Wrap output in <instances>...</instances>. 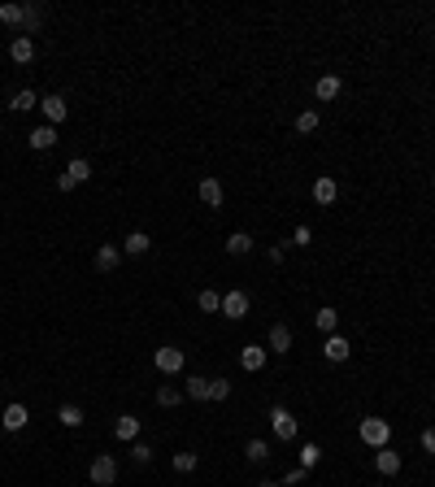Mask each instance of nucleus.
Wrapping results in <instances>:
<instances>
[{
	"mask_svg": "<svg viewBox=\"0 0 435 487\" xmlns=\"http://www.w3.org/2000/svg\"><path fill=\"white\" fill-rule=\"evenodd\" d=\"M357 435H361V444H370V448H388L392 444V422L388 418H361Z\"/></svg>",
	"mask_w": 435,
	"mask_h": 487,
	"instance_id": "obj_1",
	"label": "nucleus"
},
{
	"mask_svg": "<svg viewBox=\"0 0 435 487\" xmlns=\"http://www.w3.org/2000/svg\"><path fill=\"white\" fill-rule=\"evenodd\" d=\"M87 178H92V161H87V157H74L70 166L57 174V187H61V191H74L78 183H87Z\"/></svg>",
	"mask_w": 435,
	"mask_h": 487,
	"instance_id": "obj_2",
	"label": "nucleus"
},
{
	"mask_svg": "<svg viewBox=\"0 0 435 487\" xmlns=\"http://www.w3.org/2000/svg\"><path fill=\"white\" fill-rule=\"evenodd\" d=\"M87 479H92L96 487H114V483H118V461H114V452H101V457L92 461Z\"/></svg>",
	"mask_w": 435,
	"mask_h": 487,
	"instance_id": "obj_3",
	"label": "nucleus"
},
{
	"mask_svg": "<svg viewBox=\"0 0 435 487\" xmlns=\"http://www.w3.org/2000/svg\"><path fill=\"white\" fill-rule=\"evenodd\" d=\"M270 431H275L279 440H296V435H300V422L287 413L283 404H275V409H270Z\"/></svg>",
	"mask_w": 435,
	"mask_h": 487,
	"instance_id": "obj_4",
	"label": "nucleus"
},
{
	"mask_svg": "<svg viewBox=\"0 0 435 487\" xmlns=\"http://www.w3.org/2000/svg\"><path fill=\"white\" fill-rule=\"evenodd\" d=\"M153 366L161 370V375H183V348H174V344L157 348L153 352Z\"/></svg>",
	"mask_w": 435,
	"mask_h": 487,
	"instance_id": "obj_5",
	"label": "nucleus"
},
{
	"mask_svg": "<svg viewBox=\"0 0 435 487\" xmlns=\"http://www.w3.org/2000/svg\"><path fill=\"white\" fill-rule=\"evenodd\" d=\"M248 309H253V300H248V291H227L222 296V318H231V322H239V318H248Z\"/></svg>",
	"mask_w": 435,
	"mask_h": 487,
	"instance_id": "obj_6",
	"label": "nucleus"
},
{
	"mask_svg": "<svg viewBox=\"0 0 435 487\" xmlns=\"http://www.w3.org/2000/svg\"><path fill=\"white\" fill-rule=\"evenodd\" d=\"M40 109H44V118H48V126H61L66 122V113H70V105H66V96H57V92H48L44 101H40Z\"/></svg>",
	"mask_w": 435,
	"mask_h": 487,
	"instance_id": "obj_7",
	"label": "nucleus"
},
{
	"mask_svg": "<svg viewBox=\"0 0 435 487\" xmlns=\"http://www.w3.org/2000/svg\"><path fill=\"white\" fill-rule=\"evenodd\" d=\"M9 61L31 66V61H35V40H31V35H13V40H9Z\"/></svg>",
	"mask_w": 435,
	"mask_h": 487,
	"instance_id": "obj_8",
	"label": "nucleus"
},
{
	"mask_svg": "<svg viewBox=\"0 0 435 487\" xmlns=\"http://www.w3.org/2000/svg\"><path fill=\"white\" fill-rule=\"evenodd\" d=\"M266 357H270V348H262V344H244V348H239V366H244L248 375H257V370H266Z\"/></svg>",
	"mask_w": 435,
	"mask_h": 487,
	"instance_id": "obj_9",
	"label": "nucleus"
},
{
	"mask_svg": "<svg viewBox=\"0 0 435 487\" xmlns=\"http://www.w3.org/2000/svg\"><path fill=\"white\" fill-rule=\"evenodd\" d=\"M266 348L270 352H292V327H283V322H275V327H270V335H266Z\"/></svg>",
	"mask_w": 435,
	"mask_h": 487,
	"instance_id": "obj_10",
	"label": "nucleus"
},
{
	"mask_svg": "<svg viewBox=\"0 0 435 487\" xmlns=\"http://www.w3.org/2000/svg\"><path fill=\"white\" fill-rule=\"evenodd\" d=\"M322 357L340 366V361H348V357H352V344H348L344 335H327V344H322Z\"/></svg>",
	"mask_w": 435,
	"mask_h": 487,
	"instance_id": "obj_11",
	"label": "nucleus"
},
{
	"mask_svg": "<svg viewBox=\"0 0 435 487\" xmlns=\"http://www.w3.org/2000/svg\"><path fill=\"white\" fill-rule=\"evenodd\" d=\"M335 196H340V183H335L331 174H322V178H314V200L327 209V205H335Z\"/></svg>",
	"mask_w": 435,
	"mask_h": 487,
	"instance_id": "obj_12",
	"label": "nucleus"
},
{
	"mask_svg": "<svg viewBox=\"0 0 435 487\" xmlns=\"http://www.w3.org/2000/svg\"><path fill=\"white\" fill-rule=\"evenodd\" d=\"M344 92V83H340V74H322L318 78V83H314V96H318V101L322 105H327V101H335V96H340Z\"/></svg>",
	"mask_w": 435,
	"mask_h": 487,
	"instance_id": "obj_13",
	"label": "nucleus"
},
{
	"mask_svg": "<svg viewBox=\"0 0 435 487\" xmlns=\"http://www.w3.org/2000/svg\"><path fill=\"white\" fill-rule=\"evenodd\" d=\"M26 144H31V148H35V153H48V148H57V126H48V122H44V126H35Z\"/></svg>",
	"mask_w": 435,
	"mask_h": 487,
	"instance_id": "obj_14",
	"label": "nucleus"
},
{
	"mask_svg": "<svg viewBox=\"0 0 435 487\" xmlns=\"http://www.w3.org/2000/svg\"><path fill=\"white\" fill-rule=\"evenodd\" d=\"M114 435H118L122 444H135V440H139V418H135V413H122V418L114 422Z\"/></svg>",
	"mask_w": 435,
	"mask_h": 487,
	"instance_id": "obj_15",
	"label": "nucleus"
},
{
	"mask_svg": "<svg viewBox=\"0 0 435 487\" xmlns=\"http://www.w3.org/2000/svg\"><path fill=\"white\" fill-rule=\"evenodd\" d=\"M122 266V248L118 244H101L96 248V270H118Z\"/></svg>",
	"mask_w": 435,
	"mask_h": 487,
	"instance_id": "obj_16",
	"label": "nucleus"
},
{
	"mask_svg": "<svg viewBox=\"0 0 435 487\" xmlns=\"http://www.w3.org/2000/svg\"><path fill=\"white\" fill-rule=\"evenodd\" d=\"M26 422H31V413H26V404H9V409H5V413H0V427H5V431H22V427H26Z\"/></svg>",
	"mask_w": 435,
	"mask_h": 487,
	"instance_id": "obj_17",
	"label": "nucleus"
},
{
	"mask_svg": "<svg viewBox=\"0 0 435 487\" xmlns=\"http://www.w3.org/2000/svg\"><path fill=\"white\" fill-rule=\"evenodd\" d=\"M375 470H379V475H396V470H400V452H392V444L375 448Z\"/></svg>",
	"mask_w": 435,
	"mask_h": 487,
	"instance_id": "obj_18",
	"label": "nucleus"
},
{
	"mask_svg": "<svg viewBox=\"0 0 435 487\" xmlns=\"http://www.w3.org/2000/svg\"><path fill=\"white\" fill-rule=\"evenodd\" d=\"M201 200H205L209 209H222V183H218L214 174H209V178H201Z\"/></svg>",
	"mask_w": 435,
	"mask_h": 487,
	"instance_id": "obj_19",
	"label": "nucleus"
},
{
	"mask_svg": "<svg viewBox=\"0 0 435 487\" xmlns=\"http://www.w3.org/2000/svg\"><path fill=\"white\" fill-rule=\"evenodd\" d=\"M148 248H153V239L144 235V231H131V235L122 239V253H126V257H144Z\"/></svg>",
	"mask_w": 435,
	"mask_h": 487,
	"instance_id": "obj_20",
	"label": "nucleus"
},
{
	"mask_svg": "<svg viewBox=\"0 0 435 487\" xmlns=\"http://www.w3.org/2000/svg\"><path fill=\"white\" fill-rule=\"evenodd\" d=\"M9 109L13 113H31V109H40V96L31 87H18V92H13V101H9Z\"/></svg>",
	"mask_w": 435,
	"mask_h": 487,
	"instance_id": "obj_21",
	"label": "nucleus"
},
{
	"mask_svg": "<svg viewBox=\"0 0 435 487\" xmlns=\"http://www.w3.org/2000/svg\"><path fill=\"white\" fill-rule=\"evenodd\" d=\"M314 327H318L322 335H335V327H340V314H335L331 305H322V309L314 314Z\"/></svg>",
	"mask_w": 435,
	"mask_h": 487,
	"instance_id": "obj_22",
	"label": "nucleus"
},
{
	"mask_svg": "<svg viewBox=\"0 0 435 487\" xmlns=\"http://www.w3.org/2000/svg\"><path fill=\"white\" fill-rule=\"evenodd\" d=\"M183 392H187L191 400H209V379H205V375H187Z\"/></svg>",
	"mask_w": 435,
	"mask_h": 487,
	"instance_id": "obj_23",
	"label": "nucleus"
},
{
	"mask_svg": "<svg viewBox=\"0 0 435 487\" xmlns=\"http://www.w3.org/2000/svg\"><path fill=\"white\" fill-rule=\"evenodd\" d=\"M227 253H231V257H244V253H253V235H248V231H235V235L227 239Z\"/></svg>",
	"mask_w": 435,
	"mask_h": 487,
	"instance_id": "obj_24",
	"label": "nucleus"
},
{
	"mask_svg": "<svg viewBox=\"0 0 435 487\" xmlns=\"http://www.w3.org/2000/svg\"><path fill=\"white\" fill-rule=\"evenodd\" d=\"M22 9H26L22 31H26V35H35V31H40V22H44V5H22Z\"/></svg>",
	"mask_w": 435,
	"mask_h": 487,
	"instance_id": "obj_25",
	"label": "nucleus"
},
{
	"mask_svg": "<svg viewBox=\"0 0 435 487\" xmlns=\"http://www.w3.org/2000/svg\"><path fill=\"white\" fill-rule=\"evenodd\" d=\"M57 422H61V427H83V409H78V404H61Z\"/></svg>",
	"mask_w": 435,
	"mask_h": 487,
	"instance_id": "obj_26",
	"label": "nucleus"
},
{
	"mask_svg": "<svg viewBox=\"0 0 435 487\" xmlns=\"http://www.w3.org/2000/svg\"><path fill=\"white\" fill-rule=\"evenodd\" d=\"M170 465L179 470V475H191V470L201 465V457H196V452H174V457H170Z\"/></svg>",
	"mask_w": 435,
	"mask_h": 487,
	"instance_id": "obj_27",
	"label": "nucleus"
},
{
	"mask_svg": "<svg viewBox=\"0 0 435 487\" xmlns=\"http://www.w3.org/2000/svg\"><path fill=\"white\" fill-rule=\"evenodd\" d=\"M22 18H26L22 5H13V0H9V5H0V22H5V26H22Z\"/></svg>",
	"mask_w": 435,
	"mask_h": 487,
	"instance_id": "obj_28",
	"label": "nucleus"
},
{
	"mask_svg": "<svg viewBox=\"0 0 435 487\" xmlns=\"http://www.w3.org/2000/svg\"><path fill=\"white\" fill-rule=\"evenodd\" d=\"M244 457H248L253 465H262V461L270 457V444H266V440H248V448H244Z\"/></svg>",
	"mask_w": 435,
	"mask_h": 487,
	"instance_id": "obj_29",
	"label": "nucleus"
},
{
	"mask_svg": "<svg viewBox=\"0 0 435 487\" xmlns=\"http://www.w3.org/2000/svg\"><path fill=\"white\" fill-rule=\"evenodd\" d=\"M318 122H322V118H318V109H305L300 118H296V131H300V135H314V131H318Z\"/></svg>",
	"mask_w": 435,
	"mask_h": 487,
	"instance_id": "obj_30",
	"label": "nucleus"
},
{
	"mask_svg": "<svg viewBox=\"0 0 435 487\" xmlns=\"http://www.w3.org/2000/svg\"><path fill=\"white\" fill-rule=\"evenodd\" d=\"M196 305H201V314H222V296H218V291H201Z\"/></svg>",
	"mask_w": 435,
	"mask_h": 487,
	"instance_id": "obj_31",
	"label": "nucleus"
},
{
	"mask_svg": "<svg viewBox=\"0 0 435 487\" xmlns=\"http://www.w3.org/2000/svg\"><path fill=\"white\" fill-rule=\"evenodd\" d=\"M179 400H183L179 387H170V383H161V387H157V404H166V409H170V404H179Z\"/></svg>",
	"mask_w": 435,
	"mask_h": 487,
	"instance_id": "obj_32",
	"label": "nucleus"
},
{
	"mask_svg": "<svg viewBox=\"0 0 435 487\" xmlns=\"http://www.w3.org/2000/svg\"><path fill=\"white\" fill-rule=\"evenodd\" d=\"M318 461H322V448H318V444H300V465L314 470Z\"/></svg>",
	"mask_w": 435,
	"mask_h": 487,
	"instance_id": "obj_33",
	"label": "nucleus"
},
{
	"mask_svg": "<svg viewBox=\"0 0 435 487\" xmlns=\"http://www.w3.org/2000/svg\"><path fill=\"white\" fill-rule=\"evenodd\" d=\"M231 396V379H209V400H227Z\"/></svg>",
	"mask_w": 435,
	"mask_h": 487,
	"instance_id": "obj_34",
	"label": "nucleus"
},
{
	"mask_svg": "<svg viewBox=\"0 0 435 487\" xmlns=\"http://www.w3.org/2000/svg\"><path fill=\"white\" fill-rule=\"evenodd\" d=\"M131 461H135V465H148V461H153V448L135 440V444H131Z\"/></svg>",
	"mask_w": 435,
	"mask_h": 487,
	"instance_id": "obj_35",
	"label": "nucleus"
},
{
	"mask_svg": "<svg viewBox=\"0 0 435 487\" xmlns=\"http://www.w3.org/2000/svg\"><path fill=\"white\" fill-rule=\"evenodd\" d=\"M309 239H314L309 226H296V231H292V244H296V248H309Z\"/></svg>",
	"mask_w": 435,
	"mask_h": 487,
	"instance_id": "obj_36",
	"label": "nucleus"
},
{
	"mask_svg": "<svg viewBox=\"0 0 435 487\" xmlns=\"http://www.w3.org/2000/svg\"><path fill=\"white\" fill-rule=\"evenodd\" d=\"M305 475H309V470H305V465L287 470V475H283V487H296V483H305Z\"/></svg>",
	"mask_w": 435,
	"mask_h": 487,
	"instance_id": "obj_37",
	"label": "nucleus"
},
{
	"mask_svg": "<svg viewBox=\"0 0 435 487\" xmlns=\"http://www.w3.org/2000/svg\"><path fill=\"white\" fill-rule=\"evenodd\" d=\"M423 448H427V452H435V427H427V431H423Z\"/></svg>",
	"mask_w": 435,
	"mask_h": 487,
	"instance_id": "obj_38",
	"label": "nucleus"
},
{
	"mask_svg": "<svg viewBox=\"0 0 435 487\" xmlns=\"http://www.w3.org/2000/svg\"><path fill=\"white\" fill-rule=\"evenodd\" d=\"M257 487H279V483H257Z\"/></svg>",
	"mask_w": 435,
	"mask_h": 487,
	"instance_id": "obj_39",
	"label": "nucleus"
},
{
	"mask_svg": "<svg viewBox=\"0 0 435 487\" xmlns=\"http://www.w3.org/2000/svg\"><path fill=\"white\" fill-rule=\"evenodd\" d=\"M431 183H435V170H431Z\"/></svg>",
	"mask_w": 435,
	"mask_h": 487,
	"instance_id": "obj_40",
	"label": "nucleus"
}]
</instances>
